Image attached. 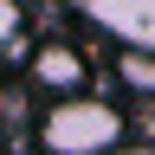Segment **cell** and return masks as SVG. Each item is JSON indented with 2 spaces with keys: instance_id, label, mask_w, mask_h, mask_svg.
<instances>
[{
  "instance_id": "obj_3",
  "label": "cell",
  "mask_w": 155,
  "mask_h": 155,
  "mask_svg": "<svg viewBox=\"0 0 155 155\" xmlns=\"http://www.w3.org/2000/svg\"><path fill=\"white\" fill-rule=\"evenodd\" d=\"M19 19H26V13H19V0H0V52L19 39Z\"/></svg>"
},
{
  "instance_id": "obj_1",
  "label": "cell",
  "mask_w": 155,
  "mask_h": 155,
  "mask_svg": "<svg viewBox=\"0 0 155 155\" xmlns=\"http://www.w3.org/2000/svg\"><path fill=\"white\" fill-rule=\"evenodd\" d=\"M39 149L45 155H110V149H123V110L110 104V97H84V91H58V104L39 116Z\"/></svg>"
},
{
  "instance_id": "obj_2",
  "label": "cell",
  "mask_w": 155,
  "mask_h": 155,
  "mask_svg": "<svg viewBox=\"0 0 155 155\" xmlns=\"http://www.w3.org/2000/svg\"><path fill=\"white\" fill-rule=\"evenodd\" d=\"M32 84L39 91H84V52H78V45H65V39H45V45H39L32 52Z\"/></svg>"
}]
</instances>
